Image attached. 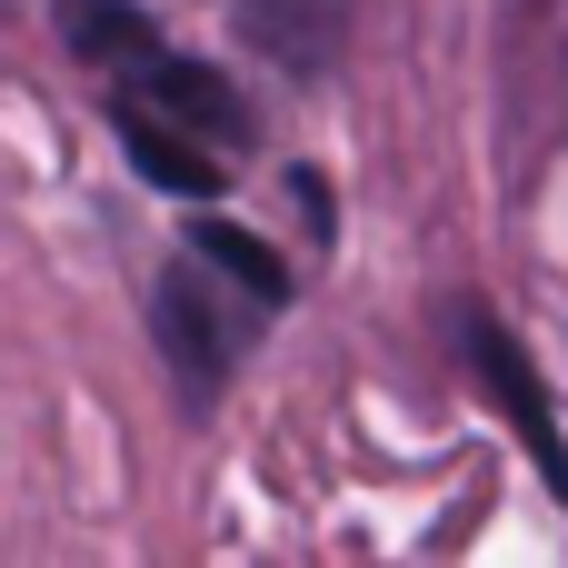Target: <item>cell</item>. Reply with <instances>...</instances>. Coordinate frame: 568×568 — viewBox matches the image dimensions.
I'll list each match as a JSON object with an SVG mask.
<instances>
[{
	"label": "cell",
	"instance_id": "cell-1",
	"mask_svg": "<svg viewBox=\"0 0 568 568\" xmlns=\"http://www.w3.org/2000/svg\"><path fill=\"white\" fill-rule=\"evenodd\" d=\"M260 310H270L260 290H240L220 260H200V250L180 240V260H170L160 290H150V339H160V359L180 369V399H190V409L240 379V359H250V339H260Z\"/></svg>",
	"mask_w": 568,
	"mask_h": 568
},
{
	"label": "cell",
	"instance_id": "cell-4",
	"mask_svg": "<svg viewBox=\"0 0 568 568\" xmlns=\"http://www.w3.org/2000/svg\"><path fill=\"white\" fill-rule=\"evenodd\" d=\"M349 10L359 0H240V40L290 80H329L349 50Z\"/></svg>",
	"mask_w": 568,
	"mask_h": 568
},
{
	"label": "cell",
	"instance_id": "cell-8",
	"mask_svg": "<svg viewBox=\"0 0 568 568\" xmlns=\"http://www.w3.org/2000/svg\"><path fill=\"white\" fill-rule=\"evenodd\" d=\"M290 200H300V220L329 240V190H320V170H300V180H290Z\"/></svg>",
	"mask_w": 568,
	"mask_h": 568
},
{
	"label": "cell",
	"instance_id": "cell-7",
	"mask_svg": "<svg viewBox=\"0 0 568 568\" xmlns=\"http://www.w3.org/2000/svg\"><path fill=\"white\" fill-rule=\"evenodd\" d=\"M190 250L200 260H220L240 290H260L270 310L290 300V260H270V240H250V230H230V220H190Z\"/></svg>",
	"mask_w": 568,
	"mask_h": 568
},
{
	"label": "cell",
	"instance_id": "cell-6",
	"mask_svg": "<svg viewBox=\"0 0 568 568\" xmlns=\"http://www.w3.org/2000/svg\"><path fill=\"white\" fill-rule=\"evenodd\" d=\"M60 40L90 60V70H130L160 50V20L140 0H60Z\"/></svg>",
	"mask_w": 568,
	"mask_h": 568
},
{
	"label": "cell",
	"instance_id": "cell-3",
	"mask_svg": "<svg viewBox=\"0 0 568 568\" xmlns=\"http://www.w3.org/2000/svg\"><path fill=\"white\" fill-rule=\"evenodd\" d=\"M120 80V100H140V110H160V120H180V130H200V140H220L230 160L260 140V110L210 70V60H180L170 40L150 50V60H130V70H110Z\"/></svg>",
	"mask_w": 568,
	"mask_h": 568
},
{
	"label": "cell",
	"instance_id": "cell-5",
	"mask_svg": "<svg viewBox=\"0 0 568 568\" xmlns=\"http://www.w3.org/2000/svg\"><path fill=\"white\" fill-rule=\"evenodd\" d=\"M110 130H120V150H130V170H140L150 190L210 200V190L230 180V150H220V140H200V130H180V120H160V110H140V100H120V90H110Z\"/></svg>",
	"mask_w": 568,
	"mask_h": 568
},
{
	"label": "cell",
	"instance_id": "cell-2",
	"mask_svg": "<svg viewBox=\"0 0 568 568\" xmlns=\"http://www.w3.org/2000/svg\"><path fill=\"white\" fill-rule=\"evenodd\" d=\"M459 349H469V369L489 379V399H499V419L519 429V449L539 459L549 499L568 509V439H559V409H549V389H539L529 349H519V339L499 329V310H459Z\"/></svg>",
	"mask_w": 568,
	"mask_h": 568
}]
</instances>
